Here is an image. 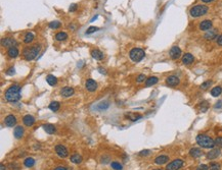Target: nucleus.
<instances>
[{"mask_svg": "<svg viewBox=\"0 0 222 170\" xmlns=\"http://www.w3.org/2000/svg\"><path fill=\"white\" fill-rule=\"evenodd\" d=\"M5 99L8 102H17L21 99V87L19 85H12L5 91Z\"/></svg>", "mask_w": 222, "mask_h": 170, "instance_id": "1", "label": "nucleus"}, {"mask_svg": "<svg viewBox=\"0 0 222 170\" xmlns=\"http://www.w3.org/2000/svg\"><path fill=\"white\" fill-rule=\"evenodd\" d=\"M197 143L200 147L205 148V149H213L215 146V140L206 134H199L197 136Z\"/></svg>", "mask_w": 222, "mask_h": 170, "instance_id": "2", "label": "nucleus"}, {"mask_svg": "<svg viewBox=\"0 0 222 170\" xmlns=\"http://www.w3.org/2000/svg\"><path fill=\"white\" fill-rule=\"evenodd\" d=\"M39 51H40V46H38V44H36V46L25 48L23 51V55H24V57H25L26 60L31 61V60H33V59L36 58V56L38 55Z\"/></svg>", "mask_w": 222, "mask_h": 170, "instance_id": "3", "label": "nucleus"}, {"mask_svg": "<svg viewBox=\"0 0 222 170\" xmlns=\"http://www.w3.org/2000/svg\"><path fill=\"white\" fill-rule=\"evenodd\" d=\"M208 10H209V8L206 5H197L190 8L189 14L192 17H200L202 15H205L208 12Z\"/></svg>", "mask_w": 222, "mask_h": 170, "instance_id": "4", "label": "nucleus"}, {"mask_svg": "<svg viewBox=\"0 0 222 170\" xmlns=\"http://www.w3.org/2000/svg\"><path fill=\"white\" fill-rule=\"evenodd\" d=\"M129 55H130V58L132 59V61H134V62H139V61L143 59L145 53H144L143 50L140 49V48H133L130 51Z\"/></svg>", "mask_w": 222, "mask_h": 170, "instance_id": "5", "label": "nucleus"}, {"mask_svg": "<svg viewBox=\"0 0 222 170\" xmlns=\"http://www.w3.org/2000/svg\"><path fill=\"white\" fill-rule=\"evenodd\" d=\"M183 165V161L181 159H176V160H173L172 162H170L169 164L167 165L166 169L167 170H178L179 168H181Z\"/></svg>", "mask_w": 222, "mask_h": 170, "instance_id": "6", "label": "nucleus"}, {"mask_svg": "<svg viewBox=\"0 0 222 170\" xmlns=\"http://www.w3.org/2000/svg\"><path fill=\"white\" fill-rule=\"evenodd\" d=\"M55 152H56V154L61 158H66V157H68V155H69L68 149H67L65 146H63V145L55 146Z\"/></svg>", "mask_w": 222, "mask_h": 170, "instance_id": "7", "label": "nucleus"}, {"mask_svg": "<svg viewBox=\"0 0 222 170\" xmlns=\"http://www.w3.org/2000/svg\"><path fill=\"white\" fill-rule=\"evenodd\" d=\"M169 55L172 59H178L181 56V49L177 46H174L170 49Z\"/></svg>", "mask_w": 222, "mask_h": 170, "instance_id": "8", "label": "nucleus"}, {"mask_svg": "<svg viewBox=\"0 0 222 170\" xmlns=\"http://www.w3.org/2000/svg\"><path fill=\"white\" fill-rule=\"evenodd\" d=\"M166 84L170 87H176L179 84V79L176 76H169L166 79Z\"/></svg>", "mask_w": 222, "mask_h": 170, "instance_id": "9", "label": "nucleus"}, {"mask_svg": "<svg viewBox=\"0 0 222 170\" xmlns=\"http://www.w3.org/2000/svg\"><path fill=\"white\" fill-rule=\"evenodd\" d=\"M4 123H5L6 126L8 127H13L17 123V118H15L14 115H7L4 119Z\"/></svg>", "mask_w": 222, "mask_h": 170, "instance_id": "10", "label": "nucleus"}, {"mask_svg": "<svg viewBox=\"0 0 222 170\" xmlns=\"http://www.w3.org/2000/svg\"><path fill=\"white\" fill-rule=\"evenodd\" d=\"M85 88L88 90L89 92H93L97 89V83L93 79H87L85 83Z\"/></svg>", "mask_w": 222, "mask_h": 170, "instance_id": "11", "label": "nucleus"}, {"mask_svg": "<svg viewBox=\"0 0 222 170\" xmlns=\"http://www.w3.org/2000/svg\"><path fill=\"white\" fill-rule=\"evenodd\" d=\"M212 21H210V19H205V21H203L201 24H200L199 26V29L201 31H209L211 30V28H212Z\"/></svg>", "mask_w": 222, "mask_h": 170, "instance_id": "12", "label": "nucleus"}, {"mask_svg": "<svg viewBox=\"0 0 222 170\" xmlns=\"http://www.w3.org/2000/svg\"><path fill=\"white\" fill-rule=\"evenodd\" d=\"M195 61V57L192 56L190 53H185L182 57V63L185 65H189L192 64V62Z\"/></svg>", "mask_w": 222, "mask_h": 170, "instance_id": "13", "label": "nucleus"}, {"mask_svg": "<svg viewBox=\"0 0 222 170\" xmlns=\"http://www.w3.org/2000/svg\"><path fill=\"white\" fill-rule=\"evenodd\" d=\"M74 89L70 87H65L61 90V95L63 97H71L74 95Z\"/></svg>", "mask_w": 222, "mask_h": 170, "instance_id": "14", "label": "nucleus"}, {"mask_svg": "<svg viewBox=\"0 0 222 170\" xmlns=\"http://www.w3.org/2000/svg\"><path fill=\"white\" fill-rule=\"evenodd\" d=\"M169 161V157L167 155H160L155 159V163L158 165H163Z\"/></svg>", "mask_w": 222, "mask_h": 170, "instance_id": "15", "label": "nucleus"}, {"mask_svg": "<svg viewBox=\"0 0 222 170\" xmlns=\"http://www.w3.org/2000/svg\"><path fill=\"white\" fill-rule=\"evenodd\" d=\"M219 155H220V150H219V149H213L207 154V159H208V160H213V159H216Z\"/></svg>", "mask_w": 222, "mask_h": 170, "instance_id": "16", "label": "nucleus"}, {"mask_svg": "<svg viewBox=\"0 0 222 170\" xmlns=\"http://www.w3.org/2000/svg\"><path fill=\"white\" fill-rule=\"evenodd\" d=\"M23 121H24V124L27 125V126H32V125L34 124V122H35V118H34V116L29 115V114H28V115L24 116Z\"/></svg>", "mask_w": 222, "mask_h": 170, "instance_id": "17", "label": "nucleus"}, {"mask_svg": "<svg viewBox=\"0 0 222 170\" xmlns=\"http://www.w3.org/2000/svg\"><path fill=\"white\" fill-rule=\"evenodd\" d=\"M13 134H14L15 139H21L22 136H24V127L21 126V125H17V126H15L14 131H13Z\"/></svg>", "mask_w": 222, "mask_h": 170, "instance_id": "18", "label": "nucleus"}, {"mask_svg": "<svg viewBox=\"0 0 222 170\" xmlns=\"http://www.w3.org/2000/svg\"><path fill=\"white\" fill-rule=\"evenodd\" d=\"M1 44L3 47H9L10 48V47H13V45L15 44V41L12 38H5V39H2Z\"/></svg>", "mask_w": 222, "mask_h": 170, "instance_id": "19", "label": "nucleus"}, {"mask_svg": "<svg viewBox=\"0 0 222 170\" xmlns=\"http://www.w3.org/2000/svg\"><path fill=\"white\" fill-rule=\"evenodd\" d=\"M19 49H17L15 46H13V47H10L8 48V51H7V55L9 57H12V58H15V57L19 56Z\"/></svg>", "mask_w": 222, "mask_h": 170, "instance_id": "20", "label": "nucleus"}, {"mask_svg": "<svg viewBox=\"0 0 222 170\" xmlns=\"http://www.w3.org/2000/svg\"><path fill=\"white\" fill-rule=\"evenodd\" d=\"M91 56L96 60H103V53L101 51H99L98 49H94L91 51Z\"/></svg>", "mask_w": 222, "mask_h": 170, "instance_id": "21", "label": "nucleus"}, {"mask_svg": "<svg viewBox=\"0 0 222 170\" xmlns=\"http://www.w3.org/2000/svg\"><path fill=\"white\" fill-rule=\"evenodd\" d=\"M202 151L201 149H199V148H192V149H190L189 151V155L192 156V158H199L202 156Z\"/></svg>", "mask_w": 222, "mask_h": 170, "instance_id": "22", "label": "nucleus"}, {"mask_svg": "<svg viewBox=\"0 0 222 170\" xmlns=\"http://www.w3.org/2000/svg\"><path fill=\"white\" fill-rule=\"evenodd\" d=\"M42 126H43L44 131L47 132L48 134H54V132H55V126H54V125L47 123V124H43Z\"/></svg>", "mask_w": 222, "mask_h": 170, "instance_id": "23", "label": "nucleus"}, {"mask_svg": "<svg viewBox=\"0 0 222 170\" xmlns=\"http://www.w3.org/2000/svg\"><path fill=\"white\" fill-rule=\"evenodd\" d=\"M216 37H218V36H217V31L216 30H209L205 35V38L207 40H213V39L216 38Z\"/></svg>", "mask_w": 222, "mask_h": 170, "instance_id": "24", "label": "nucleus"}, {"mask_svg": "<svg viewBox=\"0 0 222 170\" xmlns=\"http://www.w3.org/2000/svg\"><path fill=\"white\" fill-rule=\"evenodd\" d=\"M158 81H159V79H158L157 76H150V78H148L145 81V86H146V87H150V86H154V85H156V84L158 83Z\"/></svg>", "mask_w": 222, "mask_h": 170, "instance_id": "25", "label": "nucleus"}, {"mask_svg": "<svg viewBox=\"0 0 222 170\" xmlns=\"http://www.w3.org/2000/svg\"><path fill=\"white\" fill-rule=\"evenodd\" d=\"M71 162L75 163V164H80L82 162V156L79 154H74L71 156Z\"/></svg>", "mask_w": 222, "mask_h": 170, "instance_id": "26", "label": "nucleus"}, {"mask_svg": "<svg viewBox=\"0 0 222 170\" xmlns=\"http://www.w3.org/2000/svg\"><path fill=\"white\" fill-rule=\"evenodd\" d=\"M126 117H128V119H130V120H132V121H136V120H138V119L141 118V115H140V114H136V113L129 112V113L126 114Z\"/></svg>", "mask_w": 222, "mask_h": 170, "instance_id": "27", "label": "nucleus"}, {"mask_svg": "<svg viewBox=\"0 0 222 170\" xmlns=\"http://www.w3.org/2000/svg\"><path fill=\"white\" fill-rule=\"evenodd\" d=\"M46 81H47L50 86H54V85H56V83H57V79L55 78L54 76H52V74H48V76H46Z\"/></svg>", "mask_w": 222, "mask_h": 170, "instance_id": "28", "label": "nucleus"}, {"mask_svg": "<svg viewBox=\"0 0 222 170\" xmlns=\"http://www.w3.org/2000/svg\"><path fill=\"white\" fill-rule=\"evenodd\" d=\"M59 107H61V105H59V103L57 102V101H52V102L49 104V109L53 112L59 111Z\"/></svg>", "mask_w": 222, "mask_h": 170, "instance_id": "29", "label": "nucleus"}, {"mask_svg": "<svg viewBox=\"0 0 222 170\" xmlns=\"http://www.w3.org/2000/svg\"><path fill=\"white\" fill-rule=\"evenodd\" d=\"M222 93V88L221 87H215L211 90V95L213 97H218L220 96V94Z\"/></svg>", "mask_w": 222, "mask_h": 170, "instance_id": "30", "label": "nucleus"}, {"mask_svg": "<svg viewBox=\"0 0 222 170\" xmlns=\"http://www.w3.org/2000/svg\"><path fill=\"white\" fill-rule=\"evenodd\" d=\"M67 38H68V35L65 32H59L55 35V40H57V41H65Z\"/></svg>", "mask_w": 222, "mask_h": 170, "instance_id": "31", "label": "nucleus"}, {"mask_svg": "<svg viewBox=\"0 0 222 170\" xmlns=\"http://www.w3.org/2000/svg\"><path fill=\"white\" fill-rule=\"evenodd\" d=\"M34 164H35V160L33 158H31V157H29V158H26L25 159V161H24V165H25L26 167H32V166H34Z\"/></svg>", "mask_w": 222, "mask_h": 170, "instance_id": "32", "label": "nucleus"}, {"mask_svg": "<svg viewBox=\"0 0 222 170\" xmlns=\"http://www.w3.org/2000/svg\"><path fill=\"white\" fill-rule=\"evenodd\" d=\"M33 40H34V35H33L32 33H27L25 38H24V42H25L26 44H29V43H31Z\"/></svg>", "mask_w": 222, "mask_h": 170, "instance_id": "33", "label": "nucleus"}, {"mask_svg": "<svg viewBox=\"0 0 222 170\" xmlns=\"http://www.w3.org/2000/svg\"><path fill=\"white\" fill-rule=\"evenodd\" d=\"M209 169L210 170H221V166H220V164H219V163L212 162L210 164V166H209Z\"/></svg>", "mask_w": 222, "mask_h": 170, "instance_id": "34", "label": "nucleus"}, {"mask_svg": "<svg viewBox=\"0 0 222 170\" xmlns=\"http://www.w3.org/2000/svg\"><path fill=\"white\" fill-rule=\"evenodd\" d=\"M111 166L114 170H122V164H120L119 162H112L111 163Z\"/></svg>", "mask_w": 222, "mask_h": 170, "instance_id": "35", "label": "nucleus"}, {"mask_svg": "<svg viewBox=\"0 0 222 170\" xmlns=\"http://www.w3.org/2000/svg\"><path fill=\"white\" fill-rule=\"evenodd\" d=\"M200 107H201L202 112H205V111H207L208 108H209V104H208L206 101H204V102H202L201 104H200Z\"/></svg>", "mask_w": 222, "mask_h": 170, "instance_id": "36", "label": "nucleus"}, {"mask_svg": "<svg viewBox=\"0 0 222 170\" xmlns=\"http://www.w3.org/2000/svg\"><path fill=\"white\" fill-rule=\"evenodd\" d=\"M59 26H61V23L59 21H53L49 24L50 29H59Z\"/></svg>", "mask_w": 222, "mask_h": 170, "instance_id": "37", "label": "nucleus"}, {"mask_svg": "<svg viewBox=\"0 0 222 170\" xmlns=\"http://www.w3.org/2000/svg\"><path fill=\"white\" fill-rule=\"evenodd\" d=\"M211 85H212V81H205V83L202 84V85H201V89L202 90H207Z\"/></svg>", "mask_w": 222, "mask_h": 170, "instance_id": "38", "label": "nucleus"}, {"mask_svg": "<svg viewBox=\"0 0 222 170\" xmlns=\"http://www.w3.org/2000/svg\"><path fill=\"white\" fill-rule=\"evenodd\" d=\"M96 31H98V28H96V26H90V28L86 31V34H92V33L96 32Z\"/></svg>", "mask_w": 222, "mask_h": 170, "instance_id": "39", "label": "nucleus"}, {"mask_svg": "<svg viewBox=\"0 0 222 170\" xmlns=\"http://www.w3.org/2000/svg\"><path fill=\"white\" fill-rule=\"evenodd\" d=\"M215 145L218 146L219 148H222V136H219L215 140Z\"/></svg>", "mask_w": 222, "mask_h": 170, "instance_id": "40", "label": "nucleus"}, {"mask_svg": "<svg viewBox=\"0 0 222 170\" xmlns=\"http://www.w3.org/2000/svg\"><path fill=\"white\" fill-rule=\"evenodd\" d=\"M208 169H209V166H208V165H206V164L199 165V167L197 168V170H208Z\"/></svg>", "mask_w": 222, "mask_h": 170, "instance_id": "41", "label": "nucleus"}, {"mask_svg": "<svg viewBox=\"0 0 222 170\" xmlns=\"http://www.w3.org/2000/svg\"><path fill=\"white\" fill-rule=\"evenodd\" d=\"M144 79H145V76H144V74H139L138 78L136 79V81L137 83H141V81H143Z\"/></svg>", "mask_w": 222, "mask_h": 170, "instance_id": "42", "label": "nucleus"}, {"mask_svg": "<svg viewBox=\"0 0 222 170\" xmlns=\"http://www.w3.org/2000/svg\"><path fill=\"white\" fill-rule=\"evenodd\" d=\"M216 42H217V44H218L219 46H222V35H220V36L217 37Z\"/></svg>", "mask_w": 222, "mask_h": 170, "instance_id": "43", "label": "nucleus"}, {"mask_svg": "<svg viewBox=\"0 0 222 170\" xmlns=\"http://www.w3.org/2000/svg\"><path fill=\"white\" fill-rule=\"evenodd\" d=\"M77 8V4H72V5L70 6V8H69V10H70V12H73L75 11Z\"/></svg>", "mask_w": 222, "mask_h": 170, "instance_id": "44", "label": "nucleus"}, {"mask_svg": "<svg viewBox=\"0 0 222 170\" xmlns=\"http://www.w3.org/2000/svg\"><path fill=\"white\" fill-rule=\"evenodd\" d=\"M6 74H15V70H14V67H10L9 69L6 71Z\"/></svg>", "mask_w": 222, "mask_h": 170, "instance_id": "45", "label": "nucleus"}, {"mask_svg": "<svg viewBox=\"0 0 222 170\" xmlns=\"http://www.w3.org/2000/svg\"><path fill=\"white\" fill-rule=\"evenodd\" d=\"M148 154H150V151H148V150H143L142 152H140V153H139V155L143 156V155H148Z\"/></svg>", "mask_w": 222, "mask_h": 170, "instance_id": "46", "label": "nucleus"}, {"mask_svg": "<svg viewBox=\"0 0 222 170\" xmlns=\"http://www.w3.org/2000/svg\"><path fill=\"white\" fill-rule=\"evenodd\" d=\"M222 106V101H218V103H217L216 105H215V108H219Z\"/></svg>", "mask_w": 222, "mask_h": 170, "instance_id": "47", "label": "nucleus"}, {"mask_svg": "<svg viewBox=\"0 0 222 170\" xmlns=\"http://www.w3.org/2000/svg\"><path fill=\"white\" fill-rule=\"evenodd\" d=\"M54 170H68L66 168V167H63V166H59V167H56Z\"/></svg>", "mask_w": 222, "mask_h": 170, "instance_id": "48", "label": "nucleus"}, {"mask_svg": "<svg viewBox=\"0 0 222 170\" xmlns=\"http://www.w3.org/2000/svg\"><path fill=\"white\" fill-rule=\"evenodd\" d=\"M203 2H205V3H209V2H212L213 0H202Z\"/></svg>", "mask_w": 222, "mask_h": 170, "instance_id": "49", "label": "nucleus"}, {"mask_svg": "<svg viewBox=\"0 0 222 170\" xmlns=\"http://www.w3.org/2000/svg\"><path fill=\"white\" fill-rule=\"evenodd\" d=\"M4 168H5V166H4L3 164H1V165H0V169H1V170H4Z\"/></svg>", "mask_w": 222, "mask_h": 170, "instance_id": "50", "label": "nucleus"}, {"mask_svg": "<svg viewBox=\"0 0 222 170\" xmlns=\"http://www.w3.org/2000/svg\"><path fill=\"white\" fill-rule=\"evenodd\" d=\"M155 170H162V169H155Z\"/></svg>", "mask_w": 222, "mask_h": 170, "instance_id": "51", "label": "nucleus"}]
</instances>
